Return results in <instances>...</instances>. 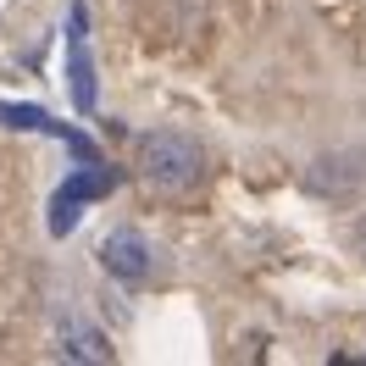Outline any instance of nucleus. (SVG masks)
<instances>
[{
    "label": "nucleus",
    "instance_id": "obj_1",
    "mask_svg": "<svg viewBox=\"0 0 366 366\" xmlns=\"http://www.w3.org/2000/svg\"><path fill=\"white\" fill-rule=\"evenodd\" d=\"M134 161H139V178L150 183L156 194H167V200L194 194L211 178V150L194 134H183V128H150V134H139Z\"/></svg>",
    "mask_w": 366,
    "mask_h": 366
},
{
    "label": "nucleus",
    "instance_id": "obj_2",
    "mask_svg": "<svg viewBox=\"0 0 366 366\" xmlns=\"http://www.w3.org/2000/svg\"><path fill=\"white\" fill-rule=\"evenodd\" d=\"M112 189H117V172H112V167H106V161H84V167L56 189V200H50V233H56V239H67L72 222H78V211L89 206V200H100V194H112Z\"/></svg>",
    "mask_w": 366,
    "mask_h": 366
},
{
    "label": "nucleus",
    "instance_id": "obj_3",
    "mask_svg": "<svg viewBox=\"0 0 366 366\" xmlns=\"http://www.w3.org/2000/svg\"><path fill=\"white\" fill-rule=\"evenodd\" d=\"M100 267H106V277H117L122 289H139V283H150V239L139 228H117L106 233V244H100Z\"/></svg>",
    "mask_w": 366,
    "mask_h": 366
},
{
    "label": "nucleus",
    "instance_id": "obj_4",
    "mask_svg": "<svg viewBox=\"0 0 366 366\" xmlns=\"http://www.w3.org/2000/svg\"><path fill=\"white\" fill-rule=\"evenodd\" d=\"M67 84H72V106L89 117L94 112V61H89V6L84 0L67 11Z\"/></svg>",
    "mask_w": 366,
    "mask_h": 366
},
{
    "label": "nucleus",
    "instance_id": "obj_5",
    "mask_svg": "<svg viewBox=\"0 0 366 366\" xmlns=\"http://www.w3.org/2000/svg\"><path fill=\"white\" fill-rule=\"evenodd\" d=\"M56 339H61V355H67V361H94V366H112L117 361V350L106 344V333L89 327V322H78V317L56 322Z\"/></svg>",
    "mask_w": 366,
    "mask_h": 366
},
{
    "label": "nucleus",
    "instance_id": "obj_6",
    "mask_svg": "<svg viewBox=\"0 0 366 366\" xmlns=\"http://www.w3.org/2000/svg\"><path fill=\"white\" fill-rule=\"evenodd\" d=\"M0 122H6V128H45V134H61V139L72 144V156H78V161H100V150H94V144H89L84 134H72V128H61L56 117L34 112V106H0Z\"/></svg>",
    "mask_w": 366,
    "mask_h": 366
},
{
    "label": "nucleus",
    "instance_id": "obj_7",
    "mask_svg": "<svg viewBox=\"0 0 366 366\" xmlns=\"http://www.w3.org/2000/svg\"><path fill=\"white\" fill-rule=\"evenodd\" d=\"M355 250L366 255V217H361V222H355Z\"/></svg>",
    "mask_w": 366,
    "mask_h": 366
}]
</instances>
